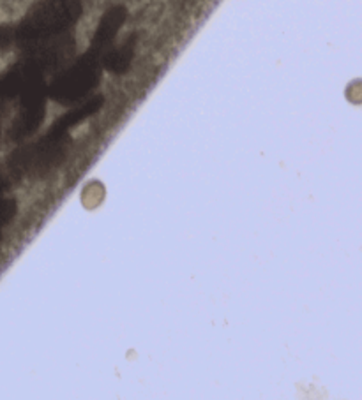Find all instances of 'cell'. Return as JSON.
Returning <instances> with one entry per match:
<instances>
[{
  "instance_id": "1",
  "label": "cell",
  "mask_w": 362,
  "mask_h": 400,
  "mask_svg": "<svg viewBox=\"0 0 362 400\" xmlns=\"http://www.w3.org/2000/svg\"><path fill=\"white\" fill-rule=\"evenodd\" d=\"M78 16V0H45L23 20L22 25L16 29L15 38L22 45L45 41L68 29Z\"/></svg>"
}]
</instances>
